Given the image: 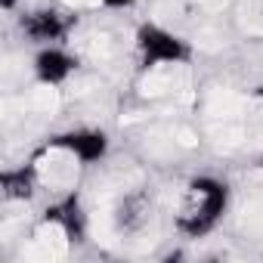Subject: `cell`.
I'll return each instance as SVG.
<instances>
[{
    "label": "cell",
    "instance_id": "6da1fadb",
    "mask_svg": "<svg viewBox=\"0 0 263 263\" xmlns=\"http://www.w3.org/2000/svg\"><path fill=\"white\" fill-rule=\"evenodd\" d=\"M223 211H226V186L211 177H201L183 189L177 204V223L186 235H201L220 220Z\"/></svg>",
    "mask_w": 263,
    "mask_h": 263
},
{
    "label": "cell",
    "instance_id": "7a4b0ae2",
    "mask_svg": "<svg viewBox=\"0 0 263 263\" xmlns=\"http://www.w3.org/2000/svg\"><path fill=\"white\" fill-rule=\"evenodd\" d=\"M81 167H84V161H81L71 149H65L59 140H53V143L34 158V164H31V171H34V177H37V186L53 189V192L71 189Z\"/></svg>",
    "mask_w": 263,
    "mask_h": 263
},
{
    "label": "cell",
    "instance_id": "3957f363",
    "mask_svg": "<svg viewBox=\"0 0 263 263\" xmlns=\"http://www.w3.org/2000/svg\"><path fill=\"white\" fill-rule=\"evenodd\" d=\"M137 47H140V56H143V65H146V68L183 65V62L189 59V47H186L177 34H171L167 28H161V25H146V28H140Z\"/></svg>",
    "mask_w": 263,
    "mask_h": 263
},
{
    "label": "cell",
    "instance_id": "277c9868",
    "mask_svg": "<svg viewBox=\"0 0 263 263\" xmlns=\"http://www.w3.org/2000/svg\"><path fill=\"white\" fill-rule=\"evenodd\" d=\"M71 245V223L62 217H47L28 238V245L22 248L25 260H62L68 254Z\"/></svg>",
    "mask_w": 263,
    "mask_h": 263
},
{
    "label": "cell",
    "instance_id": "5b68a950",
    "mask_svg": "<svg viewBox=\"0 0 263 263\" xmlns=\"http://www.w3.org/2000/svg\"><path fill=\"white\" fill-rule=\"evenodd\" d=\"M71 13L68 7H44V10H34L22 19V31L37 41V44H50V41H62L68 31H71Z\"/></svg>",
    "mask_w": 263,
    "mask_h": 263
},
{
    "label": "cell",
    "instance_id": "8992f818",
    "mask_svg": "<svg viewBox=\"0 0 263 263\" xmlns=\"http://www.w3.org/2000/svg\"><path fill=\"white\" fill-rule=\"evenodd\" d=\"M34 74H37L41 84L59 87V84H65V81L74 74V59H71L65 50L50 47V50H44V53L34 59Z\"/></svg>",
    "mask_w": 263,
    "mask_h": 263
},
{
    "label": "cell",
    "instance_id": "52a82bcc",
    "mask_svg": "<svg viewBox=\"0 0 263 263\" xmlns=\"http://www.w3.org/2000/svg\"><path fill=\"white\" fill-rule=\"evenodd\" d=\"M59 143L65 149H71L84 164H90V161H96V158L105 155V137L99 134V130H74V134L59 137Z\"/></svg>",
    "mask_w": 263,
    "mask_h": 263
},
{
    "label": "cell",
    "instance_id": "ba28073f",
    "mask_svg": "<svg viewBox=\"0 0 263 263\" xmlns=\"http://www.w3.org/2000/svg\"><path fill=\"white\" fill-rule=\"evenodd\" d=\"M102 7H111V10H124V7H130V4H137V0H99Z\"/></svg>",
    "mask_w": 263,
    "mask_h": 263
},
{
    "label": "cell",
    "instance_id": "9c48e42d",
    "mask_svg": "<svg viewBox=\"0 0 263 263\" xmlns=\"http://www.w3.org/2000/svg\"><path fill=\"white\" fill-rule=\"evenodd\" d=\"M65 7H90V4H99V0H59Z\"/></svg>",
    "mask_w": 263,
    "mask_h": 263
},
{
    "label": "cell",
    "instance_id": "30bf717a",
    "mask_svg": "<svg viewBox=\"0 0 263 263\" xmlns=\"http://www.w3.org/2000/svg\"><path fill=\"white\" fill-rule=\"evenodd\" d=\"M4 4H7V7H13V4H16V0H4Z\"/></svg>",
    "mask_w": 263,
    "mask_h": 263
}]
</instances>
